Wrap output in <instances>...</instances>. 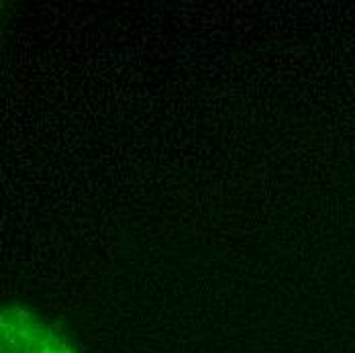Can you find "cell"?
<instances>
[{"label":"cell","instance_id":"1","mask_svg":"<svg viewBox=\"0 0 355 353\" xmlns=\"http://www.w3.org/2000/svg\"><path fill=\"white\" fill-rule=\"evenodd\" d=\"M29 315V341H31V353H71V350L66 345V341L62 337H58L55 331H51L49 327H45L43 322L31 320ZM2 353H21L19 347L12 343V339H8L6 335H2Z\"/></svg>","mask_w":355,"mask_h":353}]
</instances>
